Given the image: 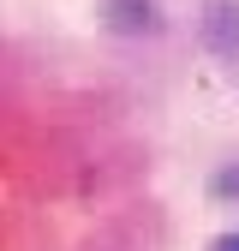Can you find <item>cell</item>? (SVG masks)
Listing matches in <instances>:
<instances>
[{
  "label": "cell",
  "mask_w": 239,
  "mask_h": 251,
  "mask_svg": "<svg viewBox=\"0 0 239 251\" xmlns=\"http://www.w3.org/2000/svg\"><path fill=\"white\" fill-rule=\"evenodd\" d=\"M108 18L114 30H126V36H143V30H156V0H108Z\"/></svg>",
  "instance_id": "6da1fadb"
},
{
  "label": "cell",
  "mask_w": 239,
  "mask_h": 251,
  "mask_svg": "<svg viewBox=\"0 0 239 251\" xmlns=\"http://www.w3.org/2000/svg\"><path fill=\"white\" fill-rule=\"evenodd\" d=\"M209 36H215V48H239V6L215 0L209 6Z\"/></svg>",
  "instance_id": "7a4b0ae2"
},
{
  "label": "cell",
  "mask_w": 239,
  "mask_h": 251,
  "mask_svg": "<svg viewBox=\"0 0 239 251\" xmlns=\"http://www.w3.org/2000/svg\"><path fill=\"white\" fill-rule=\"evenodd\" d=\"M209 251H239V233H221V239L209 245Z\"/></svg>",
  "instance_id": "3957f363"
},
{
  "label": "cell",
  "mask_w": 239,
  "mask_h": 251,
  "mask_svg": "<svg viewBox=\"0 0 239 251\" xmlns=\"http://www.w3.org/2000/svg\"><path fill=\"white\" fill-rule=\"evenodd\" d=\"M215 192H239V174H221V179H215Z\"/></svg>",
  "instance_id": "277c9868"
}]
</instances>
